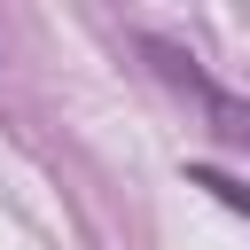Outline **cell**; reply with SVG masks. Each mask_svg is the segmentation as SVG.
<instances>
[{
  "mask_svg": "<svg viewBox=\"0 0 250 250\" xmlns=\"http://www.w3.org/2000/svg\"><path fill=\"white\" fill-rule=\"evenodd\" d=\"M188 188H203L211 203H227L234 219H250V180H234V172H219V164H188Z\"/></svg>",
  "mask_w": 250,
  "mask_h": 250,
  "instance_id": "7a4b0ae2",
  "label": "cell"
},
{
  "mask_svg": "<svg viewBox=\"0 0 250 250\" xmlns=\"http://www.w3.org/2000/svg\"><path fill=\"white\" fill-rule=\"evenodd\" d=\"M141 47H148V62H156L172 86H188V94L203 102V117H211V133H219V141H242V148H250V102H242V94L211 86V78L195 70V55H180V47H164V39H141Z\"/></svg>",
  "mask_w": 250,
  "mask_h": 250,
  "instance_id": "6da1fadb",
  "label": "cell"
}]
</instances>
